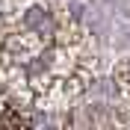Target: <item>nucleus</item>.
<instances>
[{"instance_id":"nucleus-1","label":"nucleus","mask_w":130,"mask_h":130,"mask_svg":"<svg viewBox=\"0 0 130 130\" xmlns=\"http://www.w3.org/2000/svg\"><path fill=\"white\" fill-rule=\"evenodd\" d=\"M95 71L89 36L68 12L27 0L0 18V83L12 104L65 109Z\"/></svg>"}]
</instances>
